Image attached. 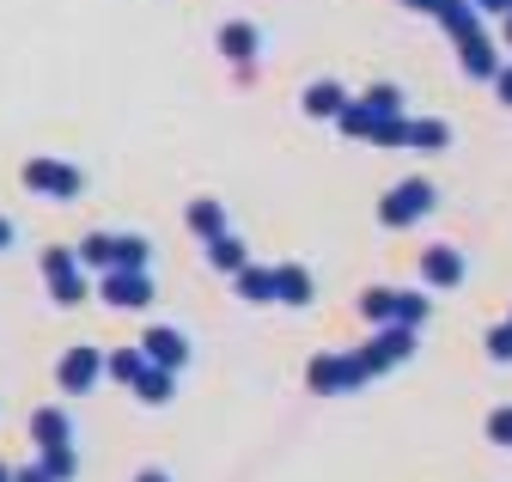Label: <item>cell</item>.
<instances>
[{"instance_id": "cell-2", "label": "cell", "mask_w": 512, "mask_h": 482, "mask_svg": "<svg viewBox=\"0 0 512 482\" xmlns=\"http://www.w3.org/2000/svg\"><path fill=\"white\" fill-rule=\"evenodd\" d=\"M80 165H61V159H31L25 165V190H43V196H80Z\"/></svg>"}, {"instance_id": "cell-1", "label": "cell", "mask_w": 512, "mask_h": 482, "mask_svg": "<svg viewBox=\"0 0 512 482\" xmlns=\"http://www.w3.org/2000/svg\"><path fill=\"white\" fill-rule=\"evenodd\" d=\"M427 208H433V184H427V177H409V184H397L391 196H384L378 220H384V226H409V220H421Z\"/></svg>"}, {"instance_id": "cell-6", "label": "cell", "mask_w": 512, "mask_h": 482, "mask_svg": "<svg viewBox=\"0 0 512 482\" xmlns=\"http://www.w3.org/2000/svg\"><path fill=\"white\" fill-rule=\"evenodd\" d=\"M342 110H348V92H342L336 80L305 86V116H342Z\"/></svg>"}, {"instance_id": "cell-18", "label": "cell", "mask_w": 512, "mask_h": 482, "mask_svg": "<svg viewBox=\"0 0 512 482\" xmlns=\"http://www.w3.org/2000/svg\"><path fill=\"white\" fill-rule=\"evenodd\" d=\"M476 13H512V0H470Z\"/></svg>"}, {"instance_id": "cell-19", "label": "cell", "mask_w": 512, "mask_h": 482, "mask_svg": "<svg viewBox=\"0 0 512 482\" xmlns=\"http://www.w3.org/2000/svg\"><path fill=\"white\" fill-rule=\"evenodd\" d=\"M494 86H500V98H506V104H512V68H506V74H500V80H494Z\"/></svg>"}, {"instance_id": "cell-12", "label": "cell", "mask_w": 512, "mask_h": 482, "mask_svg": "<svg viewBox=\"0 0 512 482\" xmlns=\"http://www.w3.org/2000/svg\"><path fill=\"white\" fill-rule=\"evenodd\" d=\"M208 257H214L220 269H238V263H244V245H238V238H214V245H208Z\"/></svg>"}, {"instance_id": "cell-15", "label": "cell", "mask_w": 512, "mask_h": 482, "mask_svg": "<svg viewBox=\"0 0 512 482\" xmlns=\"http://www.w3.org/2000/svg\"><path fill=\"white\" fill-rule=\"evenodd\" d=\"M281 293H287V299H305V293H311V287H305V269H281Z\"/></svg>"}, {"instance_id": "cell-16", "label": "cell", "mask_w": 512, "mask_h": 482, "mask_svg": "<svg viewBox=\"0 0 512 482\" xmlns=\"http://www.w3.org/2000/svg\"><path fill=\"white\" fill-rule=\"evenodd\" d=\"M147 257V245H141V238H128V245H116V263H128V269H135Z\"/></svg>"}, {"instance_id": "cell-3", "label": "cell", "mask_w": 512, "mask_h": 482, "mask_svg": "<svg viewBox=\"0 0 512 482\" xmlns=\"http://www.w3.org/2000/svg\"><path fill=\"white\" fill-rule=\"evenodd\" d=\"M256 43H263V37H256V25H250V19H232V25L220 31V55H226V62H250Z\"/></svg>"}, {"instance_id": "cell-17", "label": "cell", "mask_w": 512, "mask_h": 482, "mask_svg": "<svg viewBox=\"0 0 512 482\" xmlns=\"http://www.w3.org/2000/svg\"><path fill=\"white\" fill-rule=\"evenodd\" d=\"M403 7H415V13H433V19H439L445 7H452V0H403Z\"/></svg>"}, {"instance_id": "cell-20", "label": "cell", "mask_w": 512, "mask_h": 482, "mask_svg": "<svg viewBox=\"0 0 512 482\" xmlns=\"http://www.w3.org/2000/svg\"><path fill=\"white\" fill-rule=\"evenodd\" d=\"M7 238H13V220H0V245H7Z\"/></svg>"}, {"instance_id": "cell-13", "label": "cell", "mask_w": 512, "mask_h": 482, "mask_svg": "<svg viewBox=\"0 0 512 482\" xmlns=\"http://www.w3.org/2000/svg\"><path fill=\"white\" fill-rule=\"evenodd\" d=\"M427 275H433V281H452V275H458V257L445 251V245H439V251H427Z\"/></svg>"}, {"instance_id": "cell-8", "label": "cell", "mask_w": 512, "mask_h": 482, "mask_svg": "<svg viewBox=\"0 0 512 482\" xmlns=\"http://www.w3.org/2000/svg\"><path fill=\"white\" fill-rule=\"evenodd\" d=\"M360 104L372 116H384V123H397V116H403V92L397 86H372V92H360Z\"/></svg>"}, {"instance_id": "cell-7", "label": "cell", "mask_w": 512, "mask_h": 482, "mask_svg": "<svg viewBox=\"0 0 512 482\" xmlns=\"http://www.w3.org/2000/svg\"><path fill=\"white\" fill-rule=\"evenodd\" d=\"M439 25H445V31H452V37H458V49L482 37V31H476V7H470V0H452V7H445V13H439Z\"/></svg>"}, {"instance_id": "cell-11", "label": "cell", "mask_w": 512, "mask_h": 482, "mask_svg": "<svg viewBox=\"0 0 512 482\" xmlns=\"http://www.w3.org/2000/svg\"><path fill=\"white\" fill-rule=\"evenodd\" d=\"M189 226H196V232H208V238H220V226H226L220 202H196V208H189Z\"/></svg>"}, {"instance_id": "cell-5", "label": "cell", "mask_w": 512, "mask_h": 482, "mask_svg": "<svg viewBox=\"0 0 512 482\" xmlns=\"http://www.w3.org/2000/svg\"><path fill=\"white\" fill-rule=\"evenodd\" d=\"M458 55H464V74H476V80H500V49H494L488 37H476V43H464Z\"/></svg>"}, {"instance_id": "cell-10", "label": "cell", "mask_w": 512, "mask_h": 482, "mask_svg": "<svg viewBox=\"0 0 512 482\" xmlns=\"http://www.w3.org/2000/svg\"><path fill=\"white\" fill-rule=\"evenodd\" d=\"M104 293L116 299V306H141V299H147V281H141V275H122V269H116Z\"/></svg>"}, {"instance_id": "cell-14", "label": "cell", "mask_w": 512, "mask_h": 482, "mask_svg": "<svg viewBox=\"0 0 512 482\" xmlns=\"http://www.w3.org/2000/svg\"><path fill=\"white\" fill-rule=\"evenodd\" d=\"M275 281H281V275H263V269H244V293H250V299H263V293H275Z\"/></svg>"}, {"instance_id": "cell-9", "label": "cell", "mask_w": 512, "mask_h": 482, "mask_svg": "<svg viewBox=\"0 0 512 482\" xmlns=\"http://www.w3.org/2000/svg\"><path fill=\"white\" fill-rule=\"evenodd\" d=\"M49 275H55V293L61 299H80V275H74V257L68 251H49Z\"/></svg>"}, {"instance_id": "cell-4", "label": "cell", "mask_w": 512, "mask_h": 482, "mask_svg": "<svg viewBox=\"0 0 512 482\" xmlns=\"http://www.w3.org/2000/svg\"><path fill=\"white\" fill-rule=\"evenodd\" d=\"M445 141H452V123H445V116H409V147L439 153Z\"/></svg>"}]
</instances>
